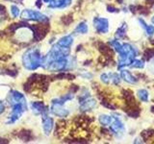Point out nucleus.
<instances>
[{"instance_id": "obj_1", "label": "nucleus", "mask_w": 154, "mask_h": 144, "mask_svg": "<svg viewBox=\"0 0 154 144\" xmlns=\"http://www.w3.org/2000/svg\"><path fill=\"white\" fill-rule=\"evenodd\" d=\"M42 59L41 53L37 48H30L24 53L22 57L23 65L28 70H35L41 65Z\"/></svg>"}, {"instance_id": "obj_2", "label": "nucleus", "mask_w": 154, "mask_h": 144, "mask_svg": "<svg viewBox=\"0 0 154 144\" xmlns=\"http://www.w3.org/2000/svg\"><path fill=\"white\" fill-rule=\"evenodd\" d=\"M12 107H13V110H12L11 114H10V116H9L7 124L14 123L17 120L20 118L22 113L26 110V103H17V104L13 105Z\"/></svg>"}, {"instance_id": "obj_3", "label": "nucleus", "mask_w": 154, "mask_h": 144, "mask_svg": "<svg viewBox=\"0 0 154 144\" xmlns=\"http://www.w3.org/2000/svg\"><path fill=\"white\" fill-rule=\"evenodd\" d=\"M21 17L23 19H27V20H35L42 23L48 21V17L46 16L40 12L33 11V10H24L21 13Z\"/></svg>"}, {"instance_id": "obj_4", "label": "nucleus", "mask_w": 154, "mask_h": 144, "mask_svg": "<svg viewBox=\"0 0 154 144\" xmlns=\"http://www.w3.org/2000/svg\"><path fill=\"white\" fill-rule=\"evenodd\" d=\"M30 29L33 31V38L36 41L42 40L46 36V34L49 30V26L45 25H33L30 26Z\"/></svg>"}, {"instance_id": "obj_5", "label": "nucleus", "mask_w": 154, "mask_h": 144, "mask_svg": "<svg viewBox=\"0 0 154 144\" xmlns=\"http://www.w3.org/2000/svg\"><path fill=\"white\" fill-rule=\"evenodd\" d=\"M42 127H43V131H45V134H49L52 131V128H53V125H54V121L53 119L45 113L42 114Z\"/></svg>"}, {"instance_id": "obj_6", "label": "nucleus", "mask_w": 154, "mask_h": 144, "mask_svg": "<svg viewBox=\"0 0 154 144\" xmlns=\"http://www.w3.org/2000/svg\"><path fill=\"white\" fill-rule=\"evenodd\" d=\"M31 108L35 114H45L47 112V107L42 102H32Z\"/></svg>"}, {"instance_id": "obj_7", "label": "nucleus", "mask_w": 154, "mask_h": 144, "mask_svg": "<svg viewBox=\"0 0 154 144\" xmlns=\"http://www.w3.org/2000/svg\"><path fill=\"white\" fill-rule=\"evenodd\" d=\"M51 112L53 114L57 115L59 117H66L67 114H69V112L66 110L62 108V105L60 104H53L52 108H51Z\"/></svg>"}, {"instance_id": "obj_8", "label": "nucleus", "mask_w": 154, "mask_h": 144, "mask_svg": "<svg viewBox=\"0 0 154 144\" xmlns=\"http://www.w3.org/2000/svg\"><path fill=\"white\" fill-rule=\"evenodd\" d=\"M71 0H52L50 2V8H65L70 4Z\"/></svg>"}, {"instance_id": "obj_9", "label": "nucleus", "mask_w": 154, "mask_h": 144, "mask_svg": "<svg viewBox=\"0 0 154 144\" xmlns=\"http://www.w3.org/2000/svg\"><path fill=\"white\" fill-rule=\"evenodd\" d=\"M94 24H95L96 29H97V31H99V32H106L107 31V20H105V19L95 18Z\"/></svg>"}, {"instance_id": "obj_10", "label": "nucleus", "mask_w": 154, "mask_h": 144, "mask_svg": "<svg viewBox=\"0 0 154 144\" xmlns=\"http://www.w3.org/2000/svg\"><path fill=\"white\" fill-rule=\"evenodd\" d=\"M18 137L23 141H30L32 139V134L30 131H26V130H22L21 132H19Z\"/></svg>"}, {"instance_id": "obj_11", "label": "nucleus", "mask_w": 154, "mask_h": 144, "mask_svg": "<svg viewBox=\"0 0 154 144\" xmlns=\"http://www.w3.org/2000/svg\"><path fill=\"white\" fill-rule=\"evenodd\" d=\"M71 43H72V38L70 36H66V37L62 38L59 40V42H58V44L63 47H69Z\"/></svg>"}, {"instance_id": "obj_12", "label": "nucleus", "mask_w": 154, "mask_h": 144, "mask_svg": "<svg viewBox=\"0 0 154 144\" xmlns=\"http://www.w3.org/2000/svg\"><path fill=\"white\" fill-rule=\"evenodd\" d=\"M95 105V102L94 100H90V101H86V102H84V104L82 105L81 107V110H88L90 109H91L94 107V106Z\"/></svg>"}, {"instance_id": "obj_13", "label": "nucleus", "mask_w": 154, "mask_h": 144, "mask_svg": "<svg viewBox=\"0 0 154 144\" xmlns=\"http://www.w3.org/2000/svg\"><path fill=\"white\" fill-rule=\"evenodd\" d=\"M75 31L79 32V33H82V34H85V33H87V31H88V27H87L86 23L82 22V23L79 24L78 26H77V28L75 29Z\"/></svg>"}, {"instance_id": "obj_14", "label": "nucleus", "mask_w": 154, "mask_h": 144, "mask_svg": "<svg viewBox=\"0 0 154 144\" xmlns=\"http://www.w3.org/2000/svg\"><path fill=\"white\" fill-rule=\"evenodd\" d=\"M11 13H12L14 17H17L19 16V9H18V7L16 6V5H12V7H11Z\"/></svg>"}, {"instance_id": "obj_15", "label": "nucleus", "mask_w": 154, "mask_h": 144, "mask_svg": "<svg viewBox=\"0 0 154 144\" xmlns=\"http://www.w3.org/2000/svg\"><path fill=\"white\" fill-rule=\"evenodd\" d=\"M62 21L64 22V24H66V25H69V24H70L72 22V16H71V14H69V16H63Z\"/></svg>"}, {"instance_id": "obj_16", "label": "nucleus", "mask_w": 154, "mask_h": 144, "mask_svg": "<svg viewBox=\"0 0 154 144\" xmlns=\"http://www.w3.org/2000/svg\"><path fill=\"white\" fill-rule=\"evenodd\" d=\"M139 96L142 98V100H144V101L147 100V92L146 90H140L139 91Z\"/></svg>"}, {"instance_id": "obj_17", "label": "nucleus", "mask_w": 154, "mask_h": 144, "mask_svg": "<svg viewBox=\"0 0 154 144\" xmlns=\"http://www.w3.org/2000/svg\"><path fill=\"white\" fill-rule=\"evenodd\" d=\"M99 120H100V122L101 123H102V124H108L109 122H110V118L108 117V116H106V115H105V116H104V115H103V116H101L100 118H99Z\"/></svg>"}, {"instance_id": "obj_18", "label": "nucleus", "mask_w": 154, "mask_h": 144, "mask_svg": "<svg viewBox=\"0 0 154 144\" xmlns=\"http://www.w3.org/2000/svg\"><path fill=\"white\" fill-rule=\"evenodd\" d=\"M5 110V106H4V104L0 101V114H1Z\"/></svg>"}, {"instance_id": "obj_19", "label": "nucleus", "mask_w": 154, "mask_h": 144, "mask_svg": "<svg viewBox=\"0 0 154 144\" xmlns=\"http://www.w3.org/2000/svg\"><path fill=\"white\" fill-rule=\"evenodd\" d=\"M101 79H102V81L103 82H105V83H108V77H107V75H102L101 76Z\"/></svg>"}, {"instance_id": "obj_20", "label": "nucleus", "mask_w": 154, "mask_h": 144, "mask_svg": "<svg viewBox=\"0 0 154 144\" xmlns=\"http://www.w3.org/2000/svg\"><path fill=\"white\" fill-rule=\"evenodd\" d=\"M36 6L38 8H42V0H37V3H36Z\"/></svg>"}, {"instance_id": "obj_21", "label": "nucleus", "mask_w": 154, "mask_h": 144, "mask_svg": "<svg viewBox=\"0 0 154 144\" xmlns=\"http://www.w3.org/2000/svg\"><path fill=\"white\" fill-rule=\"evenodd\" d=\"M108 9H109V11H110V12H117V11H116V10H117V9H115L114 7L112 8V7H110V6H109V7H108Z\"/></svg>"}, {"instance_id": "obj_22", "label": "nucleus", "mask_w": 154, "mask_h": 144, "mask_svg": "<svg viewBox=\"0 0 154 144\" xmlns=\"http://www.w3.org/2000/svg\"><path fill=\"white\" fill-rule=\"evenodd\" d=\"M146 3L148 5H152L154 3V0H146Z\"/></svg>"}, {"instance_id": "obj_23", "label": "nucleus", "mask_w": 154, "mask_h": 144, "mask_svg": "<svg viewBox=\"0 0 154 144\" xmlns=\"http://www.w3.org/2000/svg\"><path fill=\"white\" fill-rule=\"evenodd\" d=\"M43 2H46V3H49V2H51L52 0H42Z\"/></svg>"}, {"instance_id": "obj_24", "label": "nucleus", "mask_w": 154, "mask_h": 144, "mask_svg": "<svg viewBox=\"0 0 154 144\" xmlns=\"http://www.w3.org/2000/svg\"><path fill=\"white\" fill-rule=\"evenodd\" d=\"M151 110H152V112H154V107L151 108Z\"/></svg>"}]
</instances>
